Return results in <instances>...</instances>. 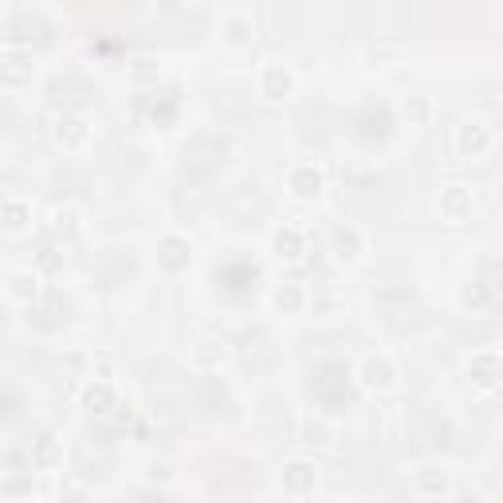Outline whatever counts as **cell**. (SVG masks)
I'll return each instance as SVG.
<instances>
[{
	"mask_svg": "<svg viewBox=\"0 0 503 503\" xmlns=\"http://www.w3.org/2000/svg\"><path fill=\"white\" fill-rule=\"evenodd\" d=\"M444 205L452 209V224H460V217H464V209H472V201H468V196L460 193V185H452V189L444 193Z\"/></svg>",
	"mask_w": 503,
	"mask_h": 503,
	"instance_id": "6da1fadb",
	"label": "cell"
}]
</instances>
